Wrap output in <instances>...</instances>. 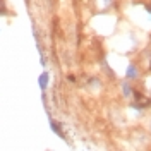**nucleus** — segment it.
<instances>
[{
    "label": "nucleus",
    "instance_id": "f257e3e1",
    "mask_svg": "<svg viewBox=\"0 0 151 151\" xmlns=\"http://www.w3.org/2000/svg\"><path fill=\"white\" fill-rule=\"evenodd\" d=\"M125 77H127V81H136L137 77H139V69L136 64H129L127 69H125Z\"/></svg>",
    "mask_w": 151,
    "mask_h": 151
},
{
    "label": "nucleus",
    "instance_id": "f03ea898",
    "mask_svg": "<svg viewBox=\"0 0 151 151\" xmlns=\"http://www.w3.org/2000/svg\"><path fill=\"white\" fill-rule=\"evenodd\" d=\"M94 5L98 7V10H108L110 7H115L117 0H93Z\"/></svg>",
    "mask_w": 151,
    "mask_h": 151
},
{
    "label": "nucleus",
    "instance_id": "7ed1b4c3",
    "mask_svg": "<svg viewBox=\"0 0 151 151\" xmlns=\"http://www.w3.org/2000/svg\"><path fill=\"white\" fill-rule=\"evenodd\" d=\"M120 91H122V96L127 98V100L134 96V88H132V84L129 81H124L122 84H120Z\"/></svg>",
    "mask_w": 151,
    "mask_h": 151
},
{
    "label": "nucleus",
    "instance_id": "20e7f679",
    "mask_svg": "<svg viewBox=\"0 0 151 151\" xmlns=\"http://www.w3.org/2000/svg\"><path fill=\"white\" fill-rule=\"evenodd\" d=\"M50 127H52V131L55 132V134H58L60 137H65V134H64V129H62V125L58 122H55V120H50Z\"/></svg>",
    "mask_w": 151,
    "mask_h": 151
},
{
    "label": "nucleus",
    "instance_id": "39448f33",
    "mask_svg": "<svg viewBox=\"0 0 151 151\" xmlns=\"http://www.w3.org/2000/svg\"><path fill=\"white\" fill-rule=\"evenodd\" d=\"M48 81H50V74H48L47 70H45L43 74L40 76V86H41V89H47V86H48Z\"/></svg>",
    "mask_w": 151,
    "mask_h": 151
},
{
    "label": "nucleus",
    "instance_id": "423d86ee",
    "mask_svg": "<svg viewBox=\"0 0 151 151\" xmlns=\"http://www.w3.org/2000/svg\"><path fill=\"white\" fill-rule=\"evenodd\" d=\"M142 7H144V12H146V16H148V21H151V0L146 2Z\"/></svg>",
    "mask_w": 151,
    "mask_h": 151
},
{
    "label": "nucleus",
    "instance_id": "0eeeda50",
    "mask_svg": "<svg viewBox=\"0 0 151 151\" xmlns=\"http://www.w3.org/2000/svg\"><path fill=\"white\" fill-rule=\"evenodd\" d=\"M5 14H7V7H5L4 0H0V17H2V16H5Z\"/></svg>",
    "mask_w": 151,
    "mask_h": 151
}]
</instances>
